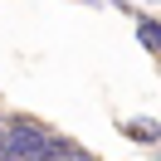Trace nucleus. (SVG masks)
I'll list each match as a JSON object with an SVG mask.
<instances>
[{
    "label": "nucleus",
    "instance_id": "1",
    "mask_svg": "<svg viewBox=\"0 0 161 161\" xmlns=\"http://www.w3.org/2000/svg\"><path fill=\"white\" fill-rule=\"evenodd\" d=\"M0 156L5 161H59V156H69V147H64V137L39 132L34 122H5Z\"/></svg>",
    "mask_w": 161,
    "mask_h": 161
},
{
    "label": "nucleus",
    "instance_id": "2",
    "mask_svg": "<svg viewBox=\"0 0 161 161\" xmlns=\"http://www.w3.org/2000/svg\"><path fill=\"white\" fill-rule=\"evenodd\" d=\"M137 34H142V44H147L151 54H156V44H161V39H156V20H151V15H147V20L137 25Z\"/></svg>",
    "mask_w": 161,
    "mask_h": 161
},
{
    "label": "nucleus",
    "instance_id": "3",
    "mask_svg": "<svg viewBox=\"0 0 161 161\" xmlns=\"http://www.w3.org/2000/svg\"><path fill=\"white\" fill-rule=\"evenodd\" d=\"M64 161H88V156H64Z\"/></svg>",
    "mask_w": 161,
    "mask_h": 161
},
{
    "label": "nucleus",
    "instance_id": "4",
    "mask_svg": "<svg viewBox=\"0 0 161 161\" xmlns=\"http://www.w3.org/2000/svg\"><path fill=\"white\" fill-rule=\"evenodd\" d=\"M0 132H5V122H0Z\"/></svg>",
    "mask_w": 161,
    "mask_h": 161
}]
</instances>
